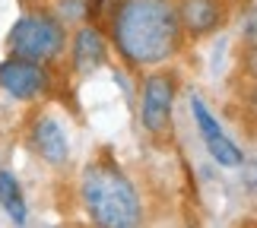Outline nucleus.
<instances>
[{
	"instance_id": "1",
	"label": "nucleus",
	"mask_w": 257,
	"mask_h": 228,
	"mask_svg": "<svg viewBox=\"0 0 257 228\" xmlns=\"http://www.w3.org/2000/svg\"><path fill=\"white\" fill-rule=\"evenodd\" d=\"M114 42L137 67L169 61L181 42L172 0H124L114 16Z\"/></svg>"
},
{
	"instance_id": "2",
	"label": "nucleus",
	"mask_w": 257,
	"mask_h": 228,
	"mask_svg": "<svg viewBox=\"0 0 257 228\" xmlns=\"http://www.w3.org/2000/svg\"><path fill=\"white\" fill-rule=\"evenodd\" d=\"M83 203L95 228H137L140 200L117 165H89L83 174Z\"/></svg>"
},
{
	"instance_id": "3",
	"label": "nucleus",
	"mask_w": 257,
	"mask_h": 228,
	"mask_svg": "<svg viewBox=\"0 0 257 228\" xmlns=\"http://www.w3.org/2000/svg\"><path fill=\"white\" fill-rule=\"evenodd\" d=\"M7 45H10V51H13V57L45 64V61H51V57L61 54L64 26L57 23L54 16H42V13L23 16L13 29H10Z\"/></svg>"
},
{
	"instance_id": "4",
	"label": "nucleus",
	"mask_w": 257,
	"mask_h": 228,
	"mask_svg": "<svg viewBox=\"0 0 257 228\" xmlns=\"http://www.w3.org/2000/svg\"><path fill=\"white\" fill-rule=\"evenodd\" d=\"M172 105H175V83L172 76L165 73H153L146 76L143 83V108H140V117H143V127L153 133L165 130L172 117Z\"/></svg>"
},
{
	"instance_id": "5",
	"label": "nucleus",
	"mask_w": 257,
	"mask_h": 228,
	"mask_svg": "<svg viewBox=\"0 0 257 228\" xmlns=\"http://www.w3.org/2000/svg\"><path fill=\"white\" fill-rule=\"evenodd\" d=\"M0 86L13 98H35L48 89V76L35 61L10 57L7 64H0Z\"/></svg>"
},
{
	"instance_id": "6",
	"label": "nucleus",
	"mask_w": 257,
	"mask_h": 228,
	"mask_svg": "<svg viewBox=\"0 0 257 228\" xmlns=\"http://www.w3.org/2000/svg\"><path fill=\"white\" fill-rule=\"evenodd\" d=\"M32 146L35 152L45 158L48 165H64L67 155H70V146H67V133L61 130V124L54 117H38L32 127Z\"/></svg>"
},
{
	"instance_id": "7",
	"label": "nucleus",
	"mask_w": 257,
	"mask_h": 228,
	"mask_svg": "<svg viewBox=\"0 0 257 228\" xmlns=\"http://www.w3.org/2000/svg\"><path fill=\"white\" fill-rule=\"evenodd\" d=\"M178 23L191 35H206L222 23L219 0H178Z\"/></svg>"
},
{
	"instance_id": "8",
	"label": "nucleus",
	"mask_w": 257,
	"mask_h": 228,
	"mask_svg": "<svg viewBox=\"0 0 257 228\" xmlns=\"http://www.w3.org/2000/svg\"><path fill=\"white\" fill-rule=\"evenodd\" d=\"M105 61V38L95 26H83L73 38V67L80 73H89Z\"/></svg>"
},
{
	"instance_id": "9",
	"label": "nucleus",
	"mask_w": 257,
	"mask_h": 228,
	"mask_svg": "<svg viewBox=\"0 0 257 228\" xmlns=\"http://www.w3.org/2000/svg\"><path fill=\"white\" fill-rule=\"evenodd\" d=\"M0 206L7 209V215L13 219L16 228H23L26 219H29V209H26V196L23 190H19L16 177L10 171H0Z\"/></svg>"
},
{
	"instance_id": "10",
	"label": "nucleus",
	"mask_w": 257,
	"mask_h": 228,
	"mask_svg": "<svg viewBox=\"0 0 257 228\" xmlns=\"http://www.w3.org/2000/svg\"><path fill=\"white\" fill-rule=\"evenodd\" d=\"M206 149H210V155H213L222 168H238V165L244 162L241 149H238L235 143H229V136H225V133L213 136V140H206Z\"/></svg>"
},
{
	"instance_id": "11",
	"label": "nucleus",
	"mask_w": 257,
	"mask_h": 228,
	"mask_svg": "<svg viewBox=\"0 0 257 228\" xmlns=\"http://www.w3.org/2000/svg\"><path fill=\"white\" fill-rule=\"evenodd\" d=\"M191 111L197 117V127H200V133H203V140H213V136H219V124H216V117L210 114V108L203 105V98L200 95H191Z\"/></svg>"
},
{
	"instance_id": "12",
	"label": "nucleus",
	"mask_w": 257,
	"mask_h": 228,
	"mask_svg": "<svg viewBox=\"0 0 257 228\" xmlns=\"http://www.w3.org/2000/svg\"><path fill=\"white\" fill-rule=\"evenodd\" d=\"M251 67H254V73H257V54H254V61H251Z\"/></svg>"
}]
</instances>
